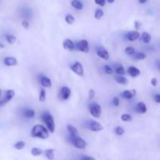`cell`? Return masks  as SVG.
<instances>
[{
    "label": "cell",
    "instance_id": "6da1fadb",
    "mask_svg": "<svg viewBox=\"0 0 160 160\" xmlns=\"http://www.w3.org/2000/svg\"><path fill=\"white\" fill-rule=\"evenodd\" d=\"M31 135L32 138H38L41 139H46L48 138V131L42 124H36L31 129Z\"/></svg>",
    "mask_w": 160,
    "mask_h": 160
},
{
    "label": "cell",
    "instance_id": "7a4b0ae2",
    "mask_svg": "<svg viewBox=\"0 0 160 160\" xmlns=\"http://www.w3.org/2000/svg\"><path fill=\"white\" fill-rule=\"evenodd\" d=\"M42 120L47 127V129L50 133H54L55 131V122L52 116L48 112L42 114Z\"/></svg>",
    "mask_w": 160,
    "mask_h": 160
},
{
    "label": "cell",
    "instance_id": "3957f363",
    "mask_svg": "<svg viewBox=\"0 0 160 160\" xmlns=\"http://www.w3.org/2000/svg\"><path fill=\"white\" fill-rule=\"evenodd\" d=\"M70 141L73 146L79 149H84L86 147L85 141L83 140L81 138L76 136V137H70Z\"/></svg>",
    "mask_w": 160,
    "mask_h": 160
},
{
    "label": "cell",
    "instance_id": "277c9868",
    "mask_svg": "<svg viewBox=\"0 0 160 160\" xmlns=\"http://www.w3.org/2000/svg\"><path fill=\"white\" fill-rule=\"evenodd\" d=\"M89 111L92 116L95 118H99L102 114V108L98 103H92L89 106Z\"/></svg>",
    "mask_w": 160,
    "mask_h": 160
},
{
    "label": "cell",
    "instance_id": "5b68a950",
    "mask_svg": "<svg viewBox=\"0 0 160 160\" xmlns=\"http://www.w3.org/2000/svg\"><path fill=\"white\" fill-rule=\"evenodd\" d=\"M87 128L90 129L92 131L94 132H98V131H101L103 130V126L98 122L95 121V120H89L88 121Z\"/></svg>",
    "mask_w": 160,
    "mask_h": 160
},
{
    "label": "cell",
    "instance_id": "8992f818",
    "mask_svg": "<svg viewBox=\"0 0 160 160\" xmlns=\"http://www.w3.org/2000/svg\"><path fill=\"white\" fill-rule=\"evenodd\" d=\"M75 47L77 48V49L79 50V51L83 52H89V45L88 42L87 40H81L80 42H78V43L76 44Z\"/></svg>",
    "mask_w": 160,
    "mask_h": 160
},
{
    "label": "cell",
    "instance_id": "52a82bcc",
    "mask_svg": "<svg viewBox=\"0 0 160 160\" xmlns=\"http://www.w3.org/2000/svg\"><path fill=\"white\" fill-rule=\"evenodd\" d=\"M70 69L73 72H74L77 75L80 77L84 76V69H83L82 65L81 62H76L73 66L70 67Z\"/></svg>",
    "mask_w": 160,
    "mask_h": 160
},
{
    "label": "cell",
    "instance_id": "ba28073f",
    "mask_svg": "<svg viewBox=\"0 0 160 160\" xmlns=\"http://www.w3.org/2000/svg\"><path fill=\"white\" fill-rule=\"evenodd\" d=\"M71 91L67 87H62L59 92V98L62 100H67L70 96Z\"/></svg>",
    "mask_w": 160,
    "mask_h": 160
},
{
    "label": "cell",
    "instance_id": "9c48e42d",
    "mask_svg": "<svg viewBox=\"0 0 160 160\" xmlns=\"http://www.w3.org/2000/svg\"><path fill=\"white\" fill-rule=\"evenodd\" d=\"M97 55L99 58L104 59V60H108L109 58V52H108L107 50L104 48H98L97 50Z\"/></svg>",
    "mask_w": 160,
    "mask_h": 160
},
{
    "label": "cell",
    "instance_id": "30bf717a",
    "mask_svg": "<svg viewBox=\"0 0 160 160\" xmlns=\"http://www.w3.org/2000/svg\"><path fill=\"white\" fill-rule=\"evenodd\" d=\"M62 46H63L64 49L68 50V51H73L75 48V45L73 42V41L70 40V38H67L64 40L63 43H62Z\"/></svg>",
    "mask_w": 160,
    "mask_h": 160
},
{
    "label": "cell",
    "instance_id": "8fae6325",
    "mask_svg": "<svg viewBox=\"0 0 160 160\" xmlns=\"http://www.w3.org/2000/svg\"><path fill=\"white\" fill-rule=\"evenodd\" d=\"M139 37H140V34H139V32L138 31H131V32H129L127 34V38H128V40L131 41V42H134V41L138 40Z\"/></svg>",
    "mask_w": 160,
    "mask_h": 160
},
{
    "label": "cell",
    "instance_id": "7c38bea8",
    "mask_svg": "<svg viewBox=\"0 0 160 160\" xmlns=\"http://www.w3.org/2000/svg\"><path fill=\"white\" fill-rule=\"evenodd\" d=\"M128 73L132 78H137L141 74V71L139 69H138L135 67H130L128 70Z\"/></svg>",
    "mask_w": 160,
    "mask_h": 160
},
{
    "label": "cell",
    "instance_id": "4fadbf2b",
    "mask_svg": "<svg viewBox=\"0 0 160 160\" xmlns=\"http://www.w3.org/2000/svg\"><path fill=\"white\" fill-rule=\"evenodd\" d=\"M122 97L126 99H131L132 98H134L136 95V91L135 90H126L121 94Z\"/></svg>",
    "mask_w": 160,
    "mask_h": 160
},
{
    "label": "cell",
    "instance_id": "5bb4252c",
    "mask_svg": "<svg viewBox=\"0 0 160 160\" xmlns=\"http://www.w3.org/2000/svg\"><path fill=\"white\" fill-rule=\"evenodd\" d=\"M40 82L41 84L43 86L44 88H51L52 86V81L48 78L45 76H42L40 78Z\"/></svg>",
    "mask_w": 160,
    "mask_h": 160
},
{
    "label": "cell",
    "instance_id": "9a60e30c",
    "mask_svg": "<svg viewBox=\"0 0 160 160\" xmlns=\"http://www.w3.org/2000/svg\"><path fill=\"white\" fill-rule=\"evenodd\" d=\"M67 129L69 134H70V137H76V136H78V130H77V128H75V127H73V125L68 124L67 126Z\"/></svg>",
    "mask_w": 160,
    "mask_h": 160
},
{
    "label": "cell",
    "instance_id": "2e32d148",
    "mask_svg": "<svg viewBox=\"0 0 160 160\" xmlns=\"http://www.w3.org/2000/svg\"><path fill=\"white\" fill-rule=\"evenodd\" d=\"M4 63L8 67L16 66L17 64V59L14 57H6L4 59Z\"/></svg>",
    "mask_w": 160,
    "mask_h": 160
},
{
    "label": "cell",
    "instance_id": "e0dca14e",
    "mask_svg": "<svg viewBox=\"0 0 160 160\" xmlns=\"http://www.w3.org/2000/svg\"><path fill=\"white\" fill-rule=\"evenodd\" d=\"M138 112L141 114H144L147 112V107L146 105L145 104V102H140L138 103L137 107H136Z\"/></svg>",
    "mask_w": 160,
    "mask_h": 160
},
{
    "label": "cell",
    "instance_id": "ac0fdd59",
    "mask_svg": "<svg viewBox=\"0 0 160 160\" xmlns=\"http://www.w3.org/2000/svg\"><path fill=\"white\" fill-rule=\"evenodd\" d=\"M14 95H15V92L13 90H7L6 92V96L3 99L5 100L6 102H8L9 101L12 100V98H13Z\"/></svg>",
    "mask_w": 160,
    "mask_h": 160
},
{
    "label": "cell",
    "instance_id": "d6986e66",
    "mask_svg": "<svg viewBox=\"0 0 160 160\" xmlns=\"http://www.w3.org/2000/svg\"><path fill=\"white\" fill-rule=\"evenodd\" d=\"M34 115H35V112H34V109H25L24 112H23V116L27 118H30V119H32L34 118Z\"/></svg>",
    "mask_w": 160,
    "mask_h": 160
},
{
    "label": "cell",
    "instance_id": "ffe728a7",
    "mask_svg": "<svg viewBox=\"0 0 160 160\" xmlns=\"http://www.w3.org/2000/svg\"><path fill=\"white\" fill-rule=\"evenodd\" d=\"M116 81H117L118 84H123V85H125V84H128V80L126 78H124L122 75H120V76H117L115 78Z\"/></svg>",
    "mask_w": 160,
    "mask_h": 160
},
{
    "label": "cell",
    "instance_id": "44dd1931",
    "mask_svg": "<svg viewBox=\"0 0 160 160\" xmlns=\"http://www.w3.org/2000/svg\"><path fill=\"white\" fill-rule=\"evenodd\" d=\"M71 5L73 8L78 10H81L83 9V4L79 1V0H73L71 2Z\"/></svg>",
    "mask_w": 160,
    "mask_h": 160
},
{
    "label": "cell",
    "instance_id": "7402d4cb",
    "mask_svg": "<svg viewBox=\"0 0 160 160\" xmlns=\"http://www.w3.org/2000/svg\"><path fill=\"white\" fill-rule=\"evenodd\" d=\"M142 41L145 42V43L148 44L150 42H151V40H152L151 34H150L149 33H148V32H143V34H142Z\"/></svg>",
    "mask_w": 160,
    "mask_h": 160
},
{
    "label": "cell",
    "instance_id": "603a6c76",
    "mask_svg": "<svg viewBox=\"0 0 160 160\" xmlns=\"http://www.w3.org/2000/svg\"><path fill=\"white\" fill-rule=\"evenodd\" d=\"M45 156L48 158V159H49V160L54 159V150L52 149V148L45 150Z\"/></svg>",
    "mask_w": 160,
    "mask_h": 160
},
{
    "label": "cell",
    "instance_id": "cb8c5ba5",
    "mask_svg": "<svg viewBox=\"0 0 160 160\" xmlns=\"http://www.w3.org/2000/svg\"><path fill=\"white\" fill-rule=\"evenodd\" d=\"M6 39L8 43L9 44H14L17 41V38L16 36L12 35V34H6Z\"/></svg>",
    "mask_w": 160,
    "mask_h": 160
},
{
    "label": "cell",
    "instance_id": "d4e9b609",
    "mask_svg": "<svg viewBox=\"0 0 160 160\" xmlns=\"http://www.w3.org/2000/svg\"><path fill=\"white\" fill-rule=\"evenodd\" d=\"M65 20L68 24H73V23L75 22V18L73 15L71 14H67L65 17Z\"/></svg>",
    "mask_w": 160,
    "mask_h": 160
},
{
    "label": "cell",
    "instance_id": "484cf974",
    "mask_svg": "<svg viewBox=\"0 0 160 160\" xmlns=\"http://www.w3.org/2000/svg\"><path fill=\"white\" fill-rule=\"evenodd\" d=\"M103 15H104V12L102 11V9H98L95 12V18L96 20H100L103 17Z\"/></svg>",
    "mask_w": 160,
    "mask_h": 160
},
{
    "label": "cell",
    "instance_id": "4316f807",
    "mask_svg": "<svg viewBox=\"0 0 160 160\" xmlns=\"http://www.w3.org/2000/svg\"><path fill=\"white\" fill-rule=\"evenodd\" d=\"M42 154V150L38 148H34L31 149V155L34 156H38Z\"/></svg>",
    "mask_w": 160,
    "mask_h": 160
},
{
    "label": "cell",
    "instance_id": "83f0119b",
    "mask_svg": "<svg viewBox=\"0 0 160 160\" xmlns=\"http://www.w3.org/2000/svg\"><path fill=\"white\" fill-rule=\"evenodd\" d=\"M125 53L128 56H133V55L135 54V49L133 47L128 46L125 48Z\"/></svg>",
    "mask_w": 160,
    "mask_h": 160
},
{
    "label": "cell",
    "instance_id": "f1b7e54d",
    "mask_svg": "<svg viewBox=\"0 0 160 160\" xmlns=\"http://www.w3.org/2000/svg\"><path fill=\"white\" fill-rule=\"evenodd\" d=\"M45 98H46V92L45 89L42 88L40 92V95H39V101L41 102H43L45 101Z\"/></svg>",
    "mask_w": 160,
    "mask_h": 160
},
{
    "label": "cell",
    "instance_id": "f546056e",
    "mask_svg": "<svg viewBox=\"0 0 160 160\" xmlns=\"http://www.w3.org/2000/svg\"><path fill=\"white\" fill-rule=\"evenodd\" d=\"M121 120H123V121H125V122H130L132 120V117H131L130 114L125 113V114H123V115L121 116Z\"/></svg>",
    "mask_w": 160,
    "mask_h": 160
},
{
    "label": "cell",
    "instance_id": "4dcf8cb0",
    "mask_svg": "<svg viewBox=\"0 0 160 160\" xmlns=\"http://www.w3.org/2000/svg\"><path fill=\"white\" fill-rule=\"evenodd\" d=\"M124 132H125L124 129H123V128H121V127H117V128H116L115 133L117 134V135L119 136L123 135V134H124Z\"/></svg>",
    "mask_w": 160,
    "mask_h": 160
},
{
    "label": "cell",
    "instance_id": "1f68e13d",
    "mask_svg": "<svg viewBox=\"0 0 160 160\" xmlns=\"http://www.w3.org/2000/svg\"><path fill=\"white\" fill-rule=\"evenodd\" d=\"M25 147V142H18L15 145V148H17V150H21L23 148H24Z\"/></svg>",
    "mask_w": 160,
    "mask_h": 160
},
{
    "label": "cell",
    "instance_id": "d6a6232c",
    "mask_svg": "<svg viewBox=\"0 0 160 160\" xmlns=\"http://www.w3.org/2000/svg\"><path fill=\"white\" fill-rule=\"evenodd\" d=\"M116 73H117V74L122 75V76H123V75L125 74L124 68H123V67H117V68H116Z\"/></svg>",
    "mask_w": 160,
    "mask_h": 160
},
{
    "label": "cell",
    "instance_id": "836d02e7",
    "mask_svg": "<svg viewBox=\"0 0 160 160\" xmlns=\"http://www.w3.org/2000/svg\"><path fill=\"white\" fill-rule=\"evenodd\" d=\"M135 58L139 60H142V59H145L146 58V55L143 52H138L137 54H135Z\"/></svg>",
    "mask_w": 160,
    "mask_h": 160
},
{
    "label": "cell",
    "instance_id": "e575fe53",
    "mask_svg": "<svg viewBox=\"0 0 160 160\" xmlns=\"http://www.w3.org/2000/svg\"><path fill=\"white\" fill-rule=\"evenodd\" d=\"M104 70L106 72V73H107V74H112L113 73V70L112 69V67H110L108 65L104 66Z\"/></svg>",
    "mask_w": 160,
    "mask_h": 160
},
{
    "label": "cell",
    "instance_id": "d590c367",
    "mask_svg": "<svg viewBox=\"0 0 160 160\" xmlns=\"http://www.w3.org/2000/svg\"><path fill=\"white\" fill-rule=\"evenodd\" d=\"M95 91H94L93 89H90V90H89V92H88V98H89V99L92 100V98H94V97H95Z\"/></svg>",
    "mask_w": 160,
    "mask_h": 160
},
{
    "label": "cell",
    "instance_id": "8d00e7d4",
    "mask_svg": "<svg viewBox=\"0 0 160 160\" xmlns=\"http://www.w3.org/2000/svg\"><path fill=\"white\" fill-rule=\"evenodd\" d=\"M95 4L98 5L100 6H104L106 4V0H95Z\"/></svg>",
    "mask_w": 160,
    "mask_h": 160
},
{
    "label": "cell",
    "instance_id": "74e56055",
    "mask_svg": "<svg viewBox=\"0 0 160 160\" xmlns=\"http://www.w3.org/2000/svg\"><path fill=\"white\" fill-rule=\"evenodd\" d=\"M141 27H142V23H141V22H139L138 20H136V21H134V28H135L136 31H138V30L140 29Z\"/></svg>",
    "mask_w": 160,
    "mask_h": 160
},
{
    "label": "cell",
    "instance_id": "f35d334b",
    "mask_svg": "<svg viewBox=\"0 0 160 160\" xmlns=\"http://www.w3.org/2000/svg\"><path fill=\"white\" fill-rule=\"evenodd\" d=\"M112 103H113L115 106H119V105H120V99L117 97H114L113 99H112Z\"/></svg>",
    "mask_w": 160,
    "mask_h": 160
},
{
    "label": "cell",
    "instance_id": "ab89813d",
    "mask_svg": "<svg viewBox=\"0 0 160 160\" xmlns=\"http://www.w3.org/2000/svg\"><path fill=\"white\" fill-rule=\"evenodd\" d=\"M22 27L24 29H28L29 28V23L28 21H26V20H24V21L22 22Z\"/></svg>",
    "mask_w": 160,
    "mask_h": 160
},
{
    "label": "cell",
    "instance_id": "60d3db41",
    "mask_svg": "<svg viewBox=\"0 0 160 160\" xmlns=\"http://www.w3.org/2000/svg\"><path fill=\"white\" fill-rule=\"evenodd\" d=\"M151 84L153 87H156L157 86V79L156 78H152L151 80Z\"/></svg>",
    "mask_w": 160,
    "mask_h": 160
},
{
    "label": "cell",
    "instance_id": "b9f144b4",
    "mask_svg": "<svg viewBox=\"0 0 160 160\" xmlns=\"http://www.w3.org/2000/svg\"><path fill=\"white\" fill-rule=\"evenodd\" d=\"M154 100L156 101V102L157 103H159L160 102V95L159 94H157V95H156L154 96Z\"/></svg>",
    "mask_w": 160,
    "mask_h": 160
},
{
    "label": "cell",
    "instance_id": "7bdbcfd3",
    "mask_svg": "<svg viewBox=\"0 0 160 160\" xmlns=\"http://www.w3.org/2000/svg\"><path fill=\"white\" fill-rule=\"evenodd\" d=\"M81 160H95V159H94V158L90 157V156H84V157H82Z\"/></svg>",
    "mask_w": 160,
    "mask_h": 160
},
{
    "label": "cell",
    "instance_id": "ee69618b",
    "mask_svg": "<svg viewBox=\"0 0 160 160\" xmlns=\"http://www.w3.org/2000/svg\"><path fill=\"white\" fill-rule=\"evenodd\" d=\"M6 102H5V100L4 99H2V100H0V108L2 107V106H5V104H6Z\"/></svg>",
    "mask_w": 160,
    "mask_h": 160
},
{
    "label": "cell",
    "instance_id": "f6af8a7d",
    "mask_svg": "<svg viewBox=\"0 0 160 160\" xmlns=\"http://www.w3.org/2000/svg\"><path fill=\"white\" fill-rule=\"evenodd\" d=\"M147 1H148V0H139V2H140L141 4H145Z\"/></svg>",
    "mask_w": 160,
    "mask_h": 160
},
{
    "label": "cell",
    "instance_id": "bcb514c9",
    "mask_svg": "<svg viewBox=\"0 0 160 160\" xmlns=\"http://www.w3.org/2000/svg\"><path fill=\"white\" fill-rule=\"evenodd\" d=\"M107 1L109 3H112L114 1H115V0H107Z\"/></svg>",
    "mask_w": 160,
    "mask_h": 160
},
{
    "label": "cell",
    "instance_id": "7dc6e473",
    "mask_svg": "<svg viewBox=\"0 0 160 160\" xmlns=\"http://www.w3.org/2000/svg\"><path fill=\"white\" fill-rule=\"evenodd\" d=\"M0 48H4V45L2 44H0Z\"/></svg>",
    "mask_w": 160,
    "mask_h": 160
},
{
    "label": "cell",
    "instance_id": "c3c4849f",
    "mask_svg": "<svg viewBox=\"0 0 160 160\" xmlns=\"http://www.w3.org/2000/svg\"><path fill=\"white\" fill-rule=\"evenodd\" d=\"M2 91L0 90V98H1V97H2Z\"/></svg>",
    "mask_w": 160,
    "mask_h": 160
}]
</instances>
